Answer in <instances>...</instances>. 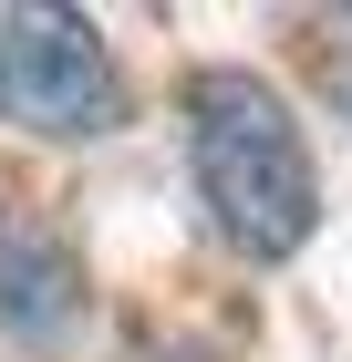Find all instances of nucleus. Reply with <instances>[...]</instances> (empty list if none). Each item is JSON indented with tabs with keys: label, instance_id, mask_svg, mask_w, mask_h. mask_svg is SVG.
Listing matches in <instances>:
<instances>
[{
	"label": "nucleus",
	"instance_id": "nucleus-3",
	"mask_svg": "<svg viewBox=\"0 0 352 362\" xmlns=\"http://www.w3.org/2000/svg\"><path fill=\"white\" fill-rule=\"evenodd\" d=\"M73 310H83V259L62 249L52 218H31L21 197H0V332L52 341Z\"/></svg>",
	"mask_w": 352,
	"mask_h": 362
},
{
	"label": "nucleus",
	"instance_id": "nucleus-1",
	"mask_svg": "<svg viewBox=\"0 0 352 362\" xmlns=\"http://www.w3.org/2000/svg\"><path fill=\"white\" fill-rule=\"evenodd\" d=\"M187 166L239 259H290L322 228V176H311L300 114L280 104V83H259L239 62L187 83Z\"/></svg>",
	"mask_w": 352,
	"mask_h": 362
},
{
	"label": "nucleus",
	"instance_id": "nucleus-5",
	"mask_svg": "<svg viewBox=\"0 0 352 362\" xmlns=\"http://www.w3.org/2000/svg\"><path fill=\"white\" fill-rule=\"evenodd\" d=\"M145 362H217V352H208V341H156Z\"/></svg>",
	"mask_w": 352,
	"mask_h": 362
},
{
	"label": "nucleus",
	"instance_id": "nucleus-4",
	"mask_svg": "<svg viewBox=\"0 0 352 362\" xmlns=\"http://www.w3.org/2000/svg\"><path fill=\"white\" fill-rule=\"evenodd\" d=\"M322 83H331V104L352 114V11H342V21L322 31Z\"/></svg>",
	"mask_w": 352,
	"mask_h": 362
},
{
	"label": "nucleus",
	"instance_id": "nucleus-2",
	"mask_svg": "<svg viewBox=\"0 0 352 362\" xmlns=\"http://www.w3.org/2000/svg\"><path fill=\"white\" fill-rule=\"evenodd\" d=\"M0 104L42 135H104L125 114L114 52L83 11H0Z\"/></svg>",
	"mask_w": 352,
	"mask_h": 362
}]
</instances>
